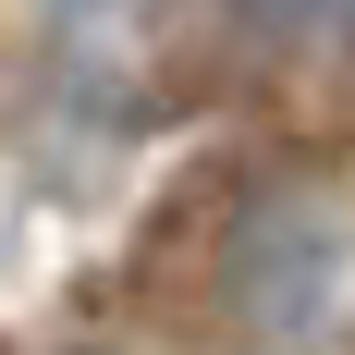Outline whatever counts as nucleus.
<instances>
[{"label":"nucleus","mask_w":355,"mask_h":355,"mask_svg":"<svg viewBox=\"0 0 355 355\" xmlns=\"http://www.w3.org/2000/svg\"><path fill=\"white\" fill-rule=\"evenodd\" d=\"M355 257V196L306 159H257L220 184L209 233H196V282H184V331L209 355H282L319 331Z\"/></svg>","instance_id":"1"},{"label":"nucleus","mask_w":355,"mask_h":355,"mask_svg":"<svg viewBox=\"0 0 355 355\" xmlns=\"http://www.w3.org/2000/svg\"><path fill=\"white\" fill-rule=\"evenodd\" d=\"M233 12H245V25L270 37V49H294V37H319L331 12H343V0H233Z\"/></svg>","instance_id":"2"},{"label":"nucleus","mask_w":355,"mask_h":355,"mask_svg":"<svg viewBox=\"0 0 355 355\" xmlns=\"http://www.w3.org/2000/svg\"><path fill=\"white\" fill-rule=\"evenodd\" d=\"M62 12H98V0H62Z\"/></svg>","instance_id":"3"}]
</instances>
